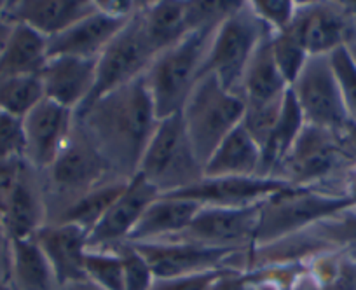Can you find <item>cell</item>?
<instances>
[{"label": "cell", "mask_w": 356, "mask_h": 290, "mask_svg": "<svg viewBox=\"0 0 356 290\" xmlns=\"http://www.w3.org/2000/svg\"><path fill=\"white\" fill-rule=\"evenodd\" d=\"M44 98L46 97L39 74L0 79V108L16 118H25Z\"/></svg>", "instance_id": "31"}, {"label": "cell", "mask_w": 356, "mask_h": 290, "mask_svg": "<svg viewBox=\"0 0 356 290\" xmlns=\"http://www.w3.org/2000/svg\"><path fill=\"white\" fill-rule=\"evenodd\" d=\"M351 207L348 198L325 187H289L262 201L253 248L311 229L314 224Z\"/></svg>", "instance_id": "3"}, {"label": "cell", "mask_w": 356, "mask_h": 290, "mask_svg": "<svg viewBox=\"0 0 356 290\" xmlns=\"http://www.w3.org/2000/svg\"><path fill=\"white\" fill-rule=\"evenodd\" d=\"M88 234V231L74 224L47 223L33 236L53 269L58 287L86 280Z\"/></svg>", "instance_id": "18"}, {"label": "cell", "mask_w": 356, "mask_h": 290, "mask_svg": "<svg viewBox=\"0 0 356 290\" xmlns=\"http://www.w3.org/2000/svg\"><path fill=\"white\" fill-rule=\"evenodd\" d=\"M33 173L37 172L26 163L11 200L8 201L6 208L0 214L2 227H4L9 241L33 238L37 231L47 224L44 191L39 179Z\"/></svg>", "instance_id": "21"}, {"label": "cell", "mask_w": 356, "mask_h": 290, "mask_svg": "<svg viewBox=\"0 0 356 290\" xmlns=\"http://www.w3.org/2000/svg\"><path fill=\"white\" fill-rule=\"evenodd\" d=\"M307 231L330 250L344 252L356 259V207L344 208Z\"/></svg>", "instance_id": "32"}, {"label": "cell", "mask_w": 356, "mask_h": 290, "mask_svg": "<svg viewBox=\"0 0 356 290\" xmlns=\"http://www.w3.org/2000/svg\"><path fill=\"white\" fill-rule=\"evenodd\" d=\"M13 275L19 290H56L53 269L35 238L11 241Z\"/></svg>", "instance_id": "28"}, {"label": "cell", "mask_w": 356, "mask_h": 290, "mask_svg": "<svg viewBox=\"0 0 356 290\" xmlns=\"http://www.w3.org/2000/svg\"><path fill=\"white\" fill-rule=\"evenodd\" d=\"M346 8V11L351 15L353 18V25H355V35H356V2H342Z\"/></svg>", "instance_id": "45"}, {"label": "cell", "mask_w": 356, "mask_h": 290, "mask_svg": "<svg viewBox=\"0 0 356 290\" xmlns=\"http://www.w3.org/2000/svg\"><path fill=\"white\" fill-rule=\"evenodd\" d=\"M271 47L280 74L285 79V83L289 84V88H292V84L300 76V72H302L309 56L289 32H273Z\"/></svg>", "instance_id": "34"}, {"label": "cell", "mask_w": 356, "mask_h": 290, "mask_svg": "<svg viewBox=\"0 0 356 290\" xmlns=\"http://www.w3.org/2000/svg\"><path fill=\"white\" fill-rule=\"evenodd\" d=\"M145 26L150 40L157 53L168 49L178 40H182L191 33L189 19H187V2L178 0H159V2H147Z\"/></svg>", "instance_id": "27"}, {"label": "cell", "mask_w": 356, "mask_h": 290, "mask_svg": "<svg viewBox=\"0 0 356 290\" xmlns=\"http://www.w3.org/2000/svg\"><path fill=\"white\" fill-rule=\"evenodd\" d=\"M271 37L273 30H267L246 65L238 90V95L243 98L245 105L276 104V102H282L289 91V84L280 74L275 56H273Z\"/></svg>", "instance_id": "23"}, {"label": "cell", "mask_w": 356, "mask_h": 290, "mask_svg": "<svg viewBox=\"0 0 356 290\" xmlns=\"http://www.w3.org/2000/svg\"><path fill=\"white\" fill-rule=\"evenodd\" d=\"M128 186L126 179H112L102 186L95 187L82 198H79L75 203L65 208L53 223L60 224H74L82 227L89 233L102 220L111 204L122 194V191Z\"/></svg>", "instance_id": "29"}, {"label": "cell", "mask_w": 356, "mask_h": 290, "mask_svg": "<svg viewBox=\"0 0 356 290\" xmlns=\"http://www.w3.org/2000/svg\"><path fill=\"white\" fill-rule=\"evenodd\" d=\"M330 56L332 68L337 79L339 91H341L342 104L349 121L356 122V61L349 53L348 46L335 49Z\"/></svg>", "instance_id": "35"}, {"label": "cell", "mask_w": 356, "mask_h": 290, "mask_svg": "<svg viewBox=\"0 0 356 290\" xmlns=\"http://www.w3.org/2000/svg\"><path fill=\"white\" fill-rule=\"evenodd\" d=\"M180 114L194 154L204 168L222 140L241 124L245 102L225 90L213 74H203Z\"/></svg>", "instance_id": "4"}, {"label": "cell", "mask_w": 356, "mask_h": 290, "mask_svg": "<svg viewBox=\"0 0 356 290\" xmlns=\"http://www.w3.org/2000/svg\"><path fill=\"white\" fill-rule=\"evenodd\" d=\"M346 163L334 131L306 124L292 151L283 161L276 179L296 187H325L339 180L341 184Z\"/></svg>", "instance_id": "9"}, {"label": "cell", "mask_w": 356, "mask_h": 290, "mask_svg": "<svg viewBox=\"0 0 356 290\" xmlns=\"http://www.w3.org/2000/svg\"><path fill=\"white\" fill-rule=\"evenodd\" d=\"M86 278L105 290H124V266L119 252L88 250L84 261Z\"/></svg>", "instance_id": "33"}, {"label": "cell", "mask_w": 356, "mask_h": 290, "mask_svg": "<svg viewBox=\"0 0 356 290\" xmlns=\"http://www.w3.org/2000/svg\"><path fill=\"white\" fill-rule=\"evenodd\" d=\"M289 182L266 177H217L200 180L194 186L175 193L161 194L170 198H184L196 201L201 207L213 208H245L262 203L269 196L289 189Z\"/></svg>", "instance_id": "16"}, {"label": "cell", "mask_w": 356, "mask_h": 290, "mask_svg": "<svg viewBox=\"0 0 356 290\" xmlns=\"http://www.w3.org/2000/svg\"><path fill=\"white\" fill-rule=\"evenodd\" d=\"M133 18V16H131ZM131 18H119L97 11L86 16L67 29L65 32L47 39V58L51 56H79L98 60L105 47L126 26Z\"/></svg>", "instance_id": "20"}, {"label": "cell", "mask_w": 356, "mask_h": 290, "mask_svg": "<svg viewBox=\"0 0 356 290\" xmlns=\"http://www.w3.org/2000/svg\"><path fill=\"white\" fill-rule=\"evenodd\" d=\"M11 23L8 22V18H6V2H0V49H2V46L6 44V40H8V37L11 35V30H13Z\"/></svg>", "instance_id": "43"}, {"label": "cell", "mask_w": 356, "mask_h": 290, "mask_svg": "<svg viewBox=\"0 0 356 290\" xmlns=\"http://www.w3.org/2000/svg\"><path fill=\"white\" fill-rule=\"evenodd\" d=\"M74 119L112 172L126 180L138 173L159 124L143 76L75 111Z\"/></svg>", "instance_id": "1"}, {"label": "cell", "mask_w": 356, "mask_h": 290, "mask_svg": "<svg viewBox=\"0 0 356 290\" xmlns=\"http://www.w3.org/2000/svg\"><path fill=\"white\" fill-rule=\"evenodd\" d=\"M267 30L250 2H241L215 30L203 74H213L225 90L238 95L246 65Z\"/></svg>", "instance_id": "7"}, {"label": "cell", "mask_w": 356, "mask_h": 290, "mask_svg": "<svg viewBox=\"0 0 356 290\" xmlns=\"http://www.w3.org/2000/svg\"><path fill=\"white\" fill-rule=\"evenodd\" d=\"M290 90L306 124L337 133L349 122L330 56H311Z\"/></svg>", "instance_id": "10"}, {"label": "cell", "mask_w": 356, "mask_h": 290, "mask_svg": "<svg viewBox=\"0 0 356 290\" xmlns=\"http://www.w3.org/2000/svg\"><path fill=\"white\" fill-rule=\"evenodd\" d=\"M260 204L245 208L203 207L182 234L171 240H187L217 248H253Z\"/></svg>", "instance_id": "13"}, {"label": "cell", "mask_w": 356, "mask_h": 290, "mask_svg": "<svg viewBox=\"0 0 356 290\" xmlns=\"http://www.w3.org/2000/svg\"><path fill=\"white\" fill-rule=\"evenodd\" d=\"M341 193L348 198L351 207H356V165L346 170L341 180Z\"/></svg>", "instance_id": "42"}, {"label": "cell", "mask_w": 356, "mask_h": 290, "mask_svg": "<svg viewBox=\"0 0 356 290\" xmlns=\"http://www.w3.org/2000/svg\"><path fill=\"white\" fill-rule=\"evenodd\" d=\"M201 204L184 198L159 196L149 204L126 243H145L177 238L189 227Z\"/></svg>", "instance_id": "22"}, {"label": "cell", "mask_w": 356, "mask_h": 290, "mask_svg": "<svg viewBox=\"0 0 356 290\" xmlns=\"http://www.w3.org/2000/svg\"><path fill=\"white\" fill-rule=\"evenodd\" d=\"M25 159L23 119L0 108V163Z\"/></svg>", "instance_id": "36"}, {"label": "cell", "mask_w": 356, "mask_h": 290, "mask_svg": "<svg viewBox=\"0 0 356 290\" xmlns=\"http://www.w3.org/2000/svg\"><path fill=\"white\" fill-rule=\"evenodd\" d=\"M149 262L154 278L166 280L194 275L217 268H227L229 261L246 250L217 248L187 240H161L131 243Z\"/></svg>", "instance_id": "12"}, {"label": "cell", "mask_w": 356, "mask_h": 290, "mask_svg": "<svg viewBox=\"0 0 356 290\" xmlns=\"http://www.w3.org/2000/svg\"><path fill=\"white\" fill-rule=\"evenodd\" d=\"M297 290H304V287H299V289H297Z\"/></svg>", "instance_id": "48"}, {"label": "cell", "mask_w": 356, "mask_h": 290, "mask_svg": "<svg viewBox=\"0 0 356 290\" xmlns=\"http://www.w3.org/2000/svg\"><path fill=\"white\" fill-rule=\"evenodd\" d=\"M95 58L51 56L40 70L44 97L70 111H77L88 100L97 81Z\"/></svg>", "instance_id": "17"}, {"label": "cell", "mask_w": 356, "mask_h": 290, "mask_svg": "<svg viewBox=\"0 0 356 290\" xmlns=\"http://www.w3.org/2000/svg\"><path fill=\"white\" fill-rule=\"evenodd\" d=\"M145 6L126 23L124 29L98 56L97 81H95L93 91L89 93L88 100L82 104V107L93 104L98 98L126 86L138 77L145 76V72L149 70L157 49L154 47L149 32H147L145 16H143Z\"/></svg>", "instance_id": "8"}, {"label": "cell", "mask_w": 356, "mask_h": 290, "mask_svg": "<svg viewBox=\"0 0 356 290\" xmlns=\"http://www.w3.org/2000/svg\"><path fill=\"white\" fill-rule=\"evenodd\" d=\"M346 46H348V49H349V53H351V56L355 58V61H356V35L353 37L351 40H349L348 44H346Z\"/></svg>", "instance_id": "46"}, {"label": "cell", "mask_w": 356, "mask_h": 290, "mask_svg": "<svg viewBox=\"0 0 356 290\" xmlns=\"http://www.w3.org/2000/svg\"><path fill=\"white\" fill-rule=\"evenodd\" d=\"M215 30L217 26L194 30L171 47L157 53L152 60L143 79L159 121L182 112L191 91L203 76Z\"/></svg>", "instance_id": "2"}, {"label": "cell", "mask_w": 356, "mask_h": 290, "mask_svg": "<svg viewBox=\"0 0 356 290\" xmlns=\"http://www.w3.org/2000/svg\"><path fill=\"white\" fill-rule=\"evenodd\" d=\"M289 32L307 56H328L355 37L353 18L342 2L297 4Z\"/></svg>", "instance_id": "11"}, {"label": "cell", "mask_w": 356, "mask_h": 290, "mask_svg": "<svg viewBox=\"0 0 356 290\" xmlns=\"http://www.w3.org/2000/svg\"><path fill=\"white\" fill-rule=\"evenodd\" d=\"M159 191L136 173L121 196L111 204L100 223L89 231L88 250L115 252L128 241L143 211L159 198Z\"/></svg>", "instance_id": "15"}, {"label": "cell", "mask_w": 356, "mask_h": 290, "mask_svg": "<svg viewBox=\"0 0 356 290\" xmlns=\"http://www.w3.org/2000/svg\"><path fill=\"white\" fill-rule=\"evenodd\" d=\"M26 161L25 159H16V161L0 163V214L6 208L8 201L11 200L16 186L23 175Z\"/></svg>", "instance_id": "40"}, {"label": "cell", "mask_w": 356, "mask_h": 290, "mask_svg": "<svg viewBox=\"0 0 356 290\" xmlns=\"http://www.w3.org/2000/svg\"><path fill=\"white\" fill-rule=\"evenodd\" d=\"M138 175L159 194L186 189L203 180V166L194 154L180 112L159 121L143 152Z\"/></svg>", "instance_id": "5"}, {"label": "cell", "mask_w": 356, "mask_h": 290, "mask_svg": "<svg viewBox=\"0 0 356 290\" xmlns=\"http://www.w3.org/2000/svg\"><path fill=\"white\" fill-rule=\"evenodd\" d=\"M309 269L318 290H356V259L344 252H320Z\"/></svg>", "instance_id": "30"}, {"label": "cell", "mask_w": 356, "mask_h": 290, "mask_svg": "<svg viewBox=\"0 0 356 290\" xmlns=\"http://www.w3.org/2000/svg\"><path fill=\"white\" fill-rule=\"evenodd\" d=\"M260 161H262V149L246 131L245 126L239 124L215 149L204 165L203 172L207 179L260 177Z\"/></svg>", "instance_id": "24"}, {"label": "cell", "mask_w": 356, "mask_h": 290, "mask_svg": "<svg viewBox=\"0 0 356 290\" xmlns=\"http://www.w3.org/2000/svg\"><path fill=\"white\" fill-rule=\"evenodd\" d=\"M75 112L54 104L49 98L40 100L29 114L23 118L25 131V161L44 173L74 131Z\"/></svg>", "instance_id": "14"}, {"label": "cell", "mask_w": 356, "mask_h": 290, "mask_svg": "<svg viewBox=\"0 0 356 290\" xmlns=\"http://www.w3.org/2000/svg\"><path fill=\"white\" fill-rule=\"evenodd\" d=\"M124 266V290H150L154 283V273L149 262L131 243H124L118 248Z\"/></svg>", "instance_id": "37"}, {"label": "cell", "mask_w": 356, "mask_h": 290, "mask_svg": "<svg viewBox=\"0 0 356 290\" xmlns=\"http://www.w3.org/2000/svg\"><path fill=\"white\" fill-rule=\"evenodd\" d=\"M44 175H47L42 187L44 200L49 196L54 201V219L95 187L112 179H121L75 126V119L70 138Z\"/></svg>", "instance_id": "6"}, {"label": "cell", "mask_w": 356, "mask_h": 290, "mask_svg": "<svg viewBox=\"0 0 356 290\" xmlns=\"http://www.w3.org/2000/svg\"><path fill=\"white\" fill-rule=\"evenodd\" d=\"M56 290H105L102 287H98L97 283H93L91 280H79V282H72L67 283V285L58 287Z\"/></svg>", "instance_id": "44"}, {"label": "cell", "mask_w": 356, "mask_h": 290, "mask_svg": "<svg viewBox=\"0 0 356 290\" xmlns=\"http://www.w3.org/2000/svg\"><path fill=\"white\" fill-rule=\"evenodd\" d=\"M297 4L293 0H252L253 13L257 18L275 33L285 32L292 25Z\"/></svg>", "instance_id": "38"}, {"label": "cell", "mask_w": 356, "mask_h": 290, "mask_svg": "<svg viewBox=\"0 0 356 290\" xmlns=\"http://www.w3.org/2000/svg\"><path fill=\"white\" fill-rule=\"evenodd\" d=\"M304 126H306V119H304L302 111H300L292 90L289 88L285 98H283L278 121L273 126L271 133H269L262 147V161H260L259 172L260 177L276 179L283 161L289 156V152L292 151L293 143L297 142Z\"/></svg>", "instance_id": "25"}, {"label": "cell", "mask_w": 356, "mask_h": 290, "mask_svg": "<svg viewBox=\"0 0 356 290\" xmlns=\"http://www.w3.org/2000/svg\"><path fill=\"white\" fill-rule=\"evenodd\" d=\"M232 266L227 268H217L210 269V271L194 273V275L177 276V278H166V280H154L152 289L150 290H211L213 283L227 271Z\"/></svg>", "instance_id": "39"}, {"label": "cell", "mask_w": 356, "mask_h": 290, "mask_svg": "<svg viewBox=\"0 0 356 290\" xmlns=\"http://www.w3.org/2000/svg\"><path fill=\"white\" fill-rule=\"evenodd\" d=\"M47 61V39L30 26L16 23L0 49V79L40 74Z\"/></svg>", "instance_id": "26"}, {"label": "cell", "mask_w": 356, "mask_h": 290, "mask_svg": "<svg viewBox=\"0 0 356 290\" xmlns=\"http://www.w3.org/2000/svg\"><path fill=\"white\" fill-rule=\"evenodd\" d=\"M306 290H318V289H316V287H314V285H311L309 289H306Z\"/></svg>", "instance_id": "47"}, {"label": "cell", "mask_w": 356, "mask_h": 290, "mask_svg": "<svg viewBox=\"0 0 356 290\" xmlns=\"http://www.w3.org/2000/svg\"><path fill=\"white\" fill-rule=\"evenodd\" d=\"M335 136H337L339 149L351 168L356 165V122L349 121L344 128L335 133Z\"/></svg>", "instance_id": "41"}, {"label": "cell", "mask_w": 356, "mask_h": 290, "mask_svg": "<svg viewBox=\"0 0 356 290\" xmlns=\"http://www.w3.org/2000/svg\"><path fill=\"white\" fill-rule=\"evenodd\" d=\"M97 9L95 0H19L6 2V18L11 25L22 23L49 39Z\"/></svg>", "instance_id": "19"}]
</instances>
